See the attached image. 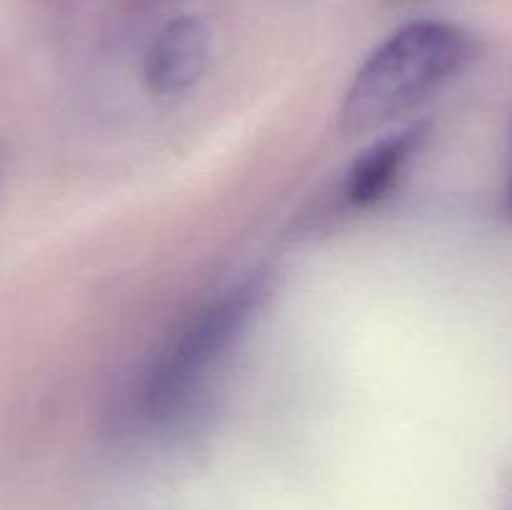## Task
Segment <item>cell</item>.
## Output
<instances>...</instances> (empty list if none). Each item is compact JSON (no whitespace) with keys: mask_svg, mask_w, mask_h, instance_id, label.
Returning <instances> with one entry per match:
<instances>
[{"mask_svg":"<svg viewBox=\"0 0 512 510\" xmlns=\"http://www.w3.org/2000/svg\"><path fill=\"white\" fill-rule=\"evenodd\" d=\"M478 38L453 20L420 18L380 40L355 70L338 110L343 133L390 123L468 70Z\"/></svg>","mask_w":512,"mask_h":510,"instance_id":"6da1fadb","label":"cell"},{"mask_svg":"<svg viewBox=\"0 0 512 510\" xmlns=\"http://www.w3.org/2000/svg\"><path fill=\"white\" fill-rule=\"evenodd\" d=\"M270 295V280L250 275L205 305L158 355L138 393V408L153 425L178 423L215 385Z\"/></svg>","mask_w":512,"mask_h":510,"instance_id":"7a4b0ae2","label":"cell"},{"mask_svg":"<svg viewBox=\"0 0 512 510\" xmlns=\"http://www.w3.org/2000/svg\"><path fill=\"white\" fill-rule=\"evenodd\" d=\"M213 30L200 15L178 13L160 23L140 60L145 90L160 100L188 95L208 73Z\"/></svg>","mask_w":512,"mask_h":510,"instance_id":"3957f363","label":"cell"},{"mask_svg":"<svg viewBox=\"0 0 512 510\" xmlns=\"http://www.w3.org/2000/svg\"><path fill=\"white\" fill-rule=\"evenodd\" d=\"M425 138H428V125L413 123L368 145L348 170L343 188L345 203L350 208L365 210L388 198Z\"/></svg>","mask_w":512,"mask_h":510,"instance_id":"277c9868","label":"cell"},{"mask_svg":"<svg viewBox=\"0 0 512 510\" xmlns=\"http://www.w3.org/2000/svg\"><path fill=\"white\" fill-rule=\"evenodd\" d=\"M503 210L512 220V113H510V140H508V178H505V190H503Z\"/></svg>","mask_w":512,"mask_h":510,"instance_id":"5b68a950","label":"cell"},{"mask_svg":"<svg viewBox=\"0 0 512 510\" xmlns=\"http://www.w3.org/2000/svg\"><path fill=\"white\" fill-rule=\"evenodd\" d=\"M50 3H68V0H50Z\"/></svg>","mask_w":512,"mask_h":510,"instance_id":"8992f818","label":"cell"},{"mask_svg":"<svg viewBox=\"0 0 512 510\" xmlns=\"http://www.w3.org/2000/svg\"><path fill=\"white\" fill-rule=\"evenodd\" d=\"M393 3H400V0H393Z\"/></svg>","mask_w":512,"mask_h":510,"instance_id":"52a82bcc","label":"cell"}]
</instances>
